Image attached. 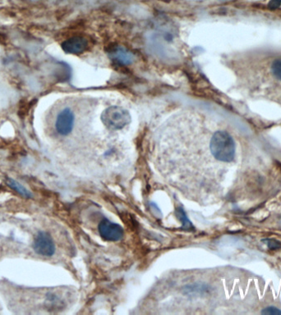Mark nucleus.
Segmentation results:
<instances>
[{
    "label": "nucleus",
    "instance_id": "f257e3e1",
    "mask_svg": "<svg viewBox=\"0 0 281 315\" xmlns=\"http://www.w3.org/2000/svg\"><path fill=\"white\" fill-rule=\"evenodd\" d=\"M211 150L216 160L222 163H231L235 158L236 146L228 131L216 130L211 135Z\"/></svg>",
    "mask_w": 281,
    "mask_h": 315
},
{
    "label": "nucleus",
    "instance_id": "f03ea898",
    "mask_svg": "<svg viewBox=\"0 0 281 315\" xmlns=\"http://www.w3.org/2000/svg\"><path fill=\"white\" fill-rule=\"evenodd\" d=\"M33 250L37 255L51 257L56 253V244L53 238L46 232L40 231L36 234L32 244Z\"/></svg>",
    "mask_w": 281,
    "mask_h": 315
},
{
    "label": "nucleus",
    "instance_id": "7ed1b4c3",
    "mask_svg": "<svg viewBox=\"0 0 281 315\" xmlns=\"http://www.w3.org/2000/svg\"><path fill=\"white\" fill-rule=\"evenodd\" d=\"M99 232L101 237L108 241H118L123 237V230L120 225L112 223L108 219L101 221L99 225Z\"/></svg>",
    "mask_w": 281,
    "mask_h": 315
},
{
    "label": "nucleus",
    "instance_id": "20e7f679",
    "mask_svg": "<svg viewBox=\"0 0 281 315\" xmlns=\"http://www.w3.org/2000/svg\"><path fill=\"white\" fill-rule=\"evenodd\" d=\"M85 41L81 38H72L69 40H66L63 43L62 48L67 52L70 53H77V52H83L85 49Z\"/></svg>",
    "mask_w": 281,
    "mask_h": 315
},
{
    "label": "nucleus",
    "instance_id": "39448f33",
    "mask_svg": "<svg viewBox=\"0 0 281 315\" xmlns=\"http://www.w3.org/2000/svg\"><path fill=\"white\" fill-rule=\"evenodd\" d=\"M6 183L12 190H15L16 192H18L23 197L26 198V199H31L33 197L32 193L30 192V190L27 189L24 185H22L21 183H18L13 178H7L6 179Z\"/></svg>",
    "mask_w": 281,
    "mask_h": 315
},
{
    "label": "nucleus",
    "instance_id": "423d86ee",
    "mask_svg": "<svg viewBox=\"0 0 281 315\" xmlns=\"http://www.w3.org/2000/svg\"><path fill=\"white\" fill-rule=\"evenodd\" d=\"M271 73L276 80L281 81V57L275 58L271 63Z\"/></svg>",
    "mask_w": 281,
    "mask_h": 315
},
{
    "label": "nucleus",
    "instance_id": "0eeeda50",
    "mask_svg": "<svg viewBox=\"0 0 281 315\" xmlns=\"http://www.w3.org/2000/svg\"><path fill=\"white\" fill-rule=\"evenodd\" d=\"M261 241L265 242V244H266L270 250H275L281 249V242H280L279 240H276V239L266 238V239H263Z\"/></svg>",
    "mask_w": 281,
    "mask_h": 315
},
{
    "label": "nucleus",
    "instance_id": "6e6552de",
    "mask_svg": "<svg viewBox=\"0 0 281 315\" xmlns=\"http://www.w3.org/2000/svg\"><path fill=\"white\" fill-rule=\"evenodd\" d=\"M261 314L267 315H281V310L274 306H269L261 310Z\"/></svg>",
    "mask_w": 281,
    "mask_h": 315
}]
</instances>
